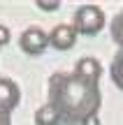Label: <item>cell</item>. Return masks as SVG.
Here are the masks:
<instances>
[{
  "mask_svg": "<svg viewBox=\"0 0 123 125\" xmlns=\"http://www.w3.org/2000/svg\"><path fill=\"white\" fill-rule=\"evenodd\" d=\"M112 40L119 46V51H123V9L114 16V21H112Z\"/></svg>",
  "mask_w": 123,
  "mask_h": 125,
  "instance_id": "cell-9",
  "label": "cell"
},
{
  "mask_svg": "<svg viewBox=\"0 0 123 125\" xmlns=\"http://www.w3.org/2000/svg\"><path fill=\"white\" fill-rule=\"evenodd\" d=\"M46 42H49V46H54V49L58 51H67L74 46V42H77V32L72 30V26H67V23H58L56 28H51V32L46 35Z\"/></svg>",
  "mask_w": 123,
  "mask_h": 125,
  "instance_id": "cell-5",
  "label": "cell"
},
{
  "mask_svg": "<svg viewBox=\"0 0 123 125\" xmlns=\"http://www.w3.org/2000/svg\"><path fill=\"white\" fill-rule=\"evenodd\" d=\"M19 46H21L23 53H28V56L44 53V49L49 46V42H46V32L42 30V28H37V26L26 28V30L21 32V37H19Z\"/></svg>",
  "mask_w": 123,
  "mask_h": 125,
  "instance_id": "cell-3",
  "label": "cell"
},
{
  "mask_svg": "<svg viewBox=\"0 0 123 125\" xmlns=\"http://www.w3.org/2000/svg\"><path fill=\"white\" fill-rule=\"evenodd\" d=\"M19 102H21L19 83L7 79V76H0V114L12 116V111L19 107Z\"/></svg>",
  "mask_w": 123,
  "mask_h": 125,
  "instance_id": "cell-4",
  "label": "cell"
},
{
  "mask_svg": "<svg viewBox=\"0 0 123 125\" xmlns=\"http://www.w3.org/2000/svg\"><path fill=\"white\" fill-rule=\"evenodd\" d=\"M58 7H60V2H37V9H42V12H54Z\"/></svg>",
  "mask_w": 123,
  "mask_h": 125,
  "instance_id": "cell-11",
  "label": "cell"
},
{
  "mask_svg": "<svg viewBox=\"0 0 123 125\" xmlns=\"http://www.w3.org/2000/svg\"><path fill=\"white\" fill-rule=\"evenodd\" d=\"M109 76H112V81H114V86H116V88L123 90V51H119V53L112 58Z\"/></svg>",
  "mask_w": 123,
  "mask_h": 125,
  "instance_id": "cell-7",
  "label": "cell"
},
{
  "mask_svg": "<svg viewBox=\"0 0 123 125\" xmlns=\"http://www.w3.org/2000/svg\"><path fill=\"white\" fill-rule=\"evenodd\" d=\"M60 118L49 104H42L40 109L35 111V125H58Z\"/></svg>",
  "mask_w": 123,
  "mask_h": 125,
  "instance_id": "cell-8",
  "label": "cell"
},
{
  "mask_svg": "<svg viewBox=\"0 0 123 125\" xmlns=\"http://www.w3.org/2000/svg\"><path fill=\"white\" fill-rule=\"evenodd\" d=\"M0 125H12V116H7V114H0Z\"/></svg>",
  "mask_w": 123,
  "mask_h": 125,
  "instance_id": "cell-13",
  "label": "cell"
},
{
  "mask_svg": "<svg viewBox=\"0 0 123 125\" xmlns=\"http://www.w3.org/2000/svg\"><path fill=\"white\" fill-rule=\"evenodd\" d=\"M105 26V14L98 5H81L72 16V30L79 35H98Z\"/></svg>",
  "mask_w": 123,
  "mask_h": 125,
  "instance_id": "cell-2",
  "label": "cell"
},
{
  "mask_svg": "<svg viewBox=\"0 0 123 125\" xmlns=\"http://www.w3.org/2000/svg\"><path fill=\"white\" fill-rule=\"evenodd\" d=\"M9 28L7 26H2V23H0V46H5V44H9Z\"/></svg>",
  "mask_w": 123,
  "mask_h": 125,
  "instance_id": "cell-10",
  "label": "cell"
},
{
  "mask_svg": "<svg viewBox=\"0 0 123 125\" xmlns=\"http://www.w3.org/2000/svg\"><path fill=\"white\" fill-rule=\"evenodd\" d=\"M72 74H77L79 79L88 81V83H98L100 76H102V67H100V62H98L95 58L86 56V58H79V60H77Z\"/></svg>",
  "mask_w": 123,
  "mask_h": 125,
  "instance_id": "cell-6",
  "label": "cell"
},
{
  "mask_svg": "<svg viewBox=\"0 0 123 125\" xmlns=\"http://www.w3.org/2000/svg\"><path fill=\"white\" fill-rule=\"evenodd\" d=\"M46 88L49 107L58 114L60 123L65 125H81L84 118L98 114L102 104L100 86L88 83L72 72H54Z\"/></svg>",
  "mask_w": 123,
  "mask_h": 125,
  "instance_id": "cell-1",
  "label": "cell"
},
{
  "mask_svg": "<svg viewBox=\"0 0 123 125\" xmlns=\"http://www.w3.org/2000/svg\"><path fill=\"white\" fill-rule=\"evenodd\" d=\"M81 125H100V116L98 114H93V116H88V118H84Z\"/></svg>",
  "mask_w": 123,
  "mask_h": 125,
  "instance_id": "cell-12",
  "label": "cell"
}]
</instances>
